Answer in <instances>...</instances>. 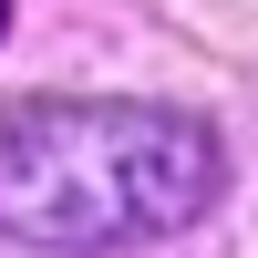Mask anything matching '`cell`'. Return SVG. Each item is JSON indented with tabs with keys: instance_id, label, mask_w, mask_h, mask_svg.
<instances>
[{
	"instance_id": "obj_1",
	"label": "cell",
	"mask_w": 258,
	"mask_h": 258,
	"mask_svg": "<svg viewBox=\"0 0 258 258\" xmlns=\"http://www.w3.org/2000/svg\"><path fill=\"white\" fill-rule=\"evenodd\" d=\"M227 155L176 103L21 93L0 103V227L52 258H114L207 217Z\"/></svg>"
},
{
	"instance_id": "obj_2",
	"label": "cell",
	"mask_w": 258,
	"mask_h": 258,
	"mask_svg": "<svg viewBox=\"0 0 258 258\" xmlns=\"http://www.w3.org/2000/svg\"><path fill=\"white\" fill-rule=\"evenodd\" d=\"M0 21H11V0H0Z\"/></svg>"
}]
</instances>
